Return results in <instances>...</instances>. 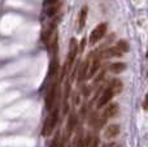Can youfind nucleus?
<instances>
[{
	"label": "nucleus",
	"instance_id": "f257e3e1",
	"mask_svg": "<svg viewBox=\"0 0 148 147\" xmlns=\"http://www.w3.org/2000/svg\"><path fill=\"white\" fill-rule=\"evenodd\" d=\"M57 121H59V108L56 107V108H53L51 112H49L48 117L46 119L43 130H42V134H43L44 137L51 134V133L55 130V128H56Z\"/></svg>",
	"mask_w": 148,
	"mask_h": 147
},
{
	"label": "nucleus",
	"instance_id": "f03ea898",
	"mask_svg": "<svg viewBox=\"0 0 148 147\" xmlns=\"http://www.w3.org/2000/svg\"><path fill=\"white\" fill-rule=\"evenodd\" d=\"M79 49V46L77 44V41L75 39H72L70 41V46H69V52H68V56H66V61H65V65H64V69H62V77L64 74L70 69V67L73 65L74 60H75V56H77V52ZM61 77V78H62Z\"/></svg>",
	"mask_w": 148,
	"mask_h": 147
},
{
	"label": "nucleus",
	"instance_id": "7ed1b4c3",
	"mask_svg": "<svg viewBox=\"0 0 148 147\" xmlns=\"http://www.w3.org/2000/svg\"><path fill=\"white\" fill-rule=\"evenodd\" d=\"M107 29H108V25L105 22L99 23V25L90 33V38H88L90 44H91V46H95L99 41H101V39L105 36V34H107Z\"/></svg>",
	"mask_w": 148,
	"mask_h": 147
},
{
	"label": "nucleus",
	"instance_id": "20e7f679",
	"mask_svg": "<svg viewBox=\"0 0 148 147\" xmlns=\"http://www.w3.org/2000/svg\"><path fill=\"white\" fill-rule=\"evenodd\" d=\"M114 95H116L114 91H113L109 86H107V87H105V90L101 93V95L99 96V99H97L96 108L100 109V108H103L104 106H107V104L113 99V96H114Z\"/></svg>",
	"mask_w": 148,
	"mask_h": 147
},
{
	"label": "nucleus",
	"instance_id": "39448f33",
	"mask_svg": "<svg viewBox=\"0 0 148 147\" xmlns=\"http://www.w3.org/2000/svg\"><path fill=\"white\" fill-rule=\"evenodd\" d=\"M90 59H91V55H90L88 59H86L83 63L81 64V67L77 69V72H78V74H77V77H78V82L81 83L82 81H84L86 78H88V72H90V65H91V63H90Z\"/></svg>",
	"mask_w": 148,
	"mask_h": 147
},
{
	"label": "nucleus",
	"instance_id": "423d86ee",
	"mask_svg": "<svg viewBox=\"0 0 148 147\" xmlns=\"http://www.w3.org/2000/svg\"><path fill=\"white\" fill-rule=\"evenodd\" d=\"M56 96H57V83H53L46 95V108L48 109L49 112L52 111V107H53V104H55Z\"/></svg>",
	"mask_w": 148,
	"mask_h": 147
},
{
	"label": "nucleus",
	"instance_id": "0eeeda50",
	"mask_svg": "<svg viewBox=\"0 0 148 147\" xmlns=\"http://www.w3.org/2000/svg\"><path fill=\"white\" fill-rule=\"evenodd\" d=\"M91 141H92L91 135H87L86 138H83V135L79 133V134L74 138L72 147H90V145H91Z\"/></svg>",
	"mask_w": 148,
	"mask_h": 147
},
{
	"label": "nucleus",
	"instance_id": "6e6552de",
	"mask_svg": "<svg viewBox=\"0 0 148 147\" xmlns=\"http://www.w3.org/2000/svg\"><path fill=\"white\" fill-rule=\"evenodd\" d=\"M121 55H122V52L114 46V47H109V48L104 49L99 56L100 59H109V57H120Z\"/></svg>",
	"mask_w": 148,
	"mask_h": 147
},
{
	"label": "nucleus",
	"instance_id": "1a4fd4ad",
	"mask_svg": "<svg viewBox=\"0 0 148 147\" xmlns=\"http://www.w3.org/2000/svg\"><path fill=\"white\" fill-rule=\"evenodd\" d=\"M118 134H120V125L118 124H110L109 126L105 129L104 137L107 138V139H113V138H116Z\"/></svg>",
	"mask_w": 148,
	"mask_h": 147
},
{
	"label": "nucleus",
	"instance_id": "9d476101",
	"mask_svg": "<svg viewBox=\"0 0 148 147\" xmlns=\"http://www.w3.org/2000/svg\"><path fill=\"white\" fill-rule=\"evenodd\" d=\"M118 111H120V107H118L117 103H110L109 106L105 108V111L103 112L107 119H110V117H116L118 115Z\"/></svg>",
	"mask_w": 148,
	"mask_h": 147
},
{
	"label": "nucleus",
	"instance_id": "9b49d317",
	"mask_svg": "<svg viewBox=\"0 0 148 147\" xmlns=\"http://www.w3.org/2000/svg\"><path fill=\"white\" fill-rule=\"evenodd\" d=\"M100 56H92V63L90 65V72H88V78H92L97 73L100 68Z\"/></svg>",
	"mask_w": 148,
	"mask_h": 147
},
{
	"label": "nucleus",
	"instance_id": "f8f14e48",
	"mask_svg": "<svg viewBox=\"0 0 148 147\" xmlns=\"http://www.w3.org/2000/svg\"><path fill=\"white\" fill-rule=\"evenodd\" d=\"M77 122H78V117H77V113L73 112L72 115L68 119V124H66V134H72V132L75 129Z\"/></svg>",
	"mask_w": 148,
	"mask_h": 147
},
{
	"label": "nucleus",
	"instance_id": "ddd939ff",
	"mask_svg": "<svg viewBox=\"0 0 148 147\" xmlns=\"http://www.w3.org/2000/svg\"><path fill=\"white\" fill-rule=\"evenodd\" d=\"M125 69H126V64H123V63H113L112 65H109V70L112 73H114V74H120Z\"/></svg>",
	"mask_w": 148,
	"mask_h": 147
},
{
	"label": "nucleus",
	"instance_id": "4468645a",
	"mask_svg": "<svg viewBox=\"0 0 148 147\" xmlns=\"http://www.w3.org/2000/svg\"><path fill=\"white\" fill-rule=\"evenodd\" d=\"M108 86H109V87L112 89L113 91H114L116 95H117V94H120L121 91H122V87H123V86H122V82H121L120 80H117V78H114V80L110 81Z\"/></svg>",
	"mask_w": 148,
	"mask_h": 147
},
{
	"label": "nucleus",
	"instance_id": "2eb2a0df",
	"mask_svg": "<svg viewBox=\"0 0 148 147\" xmlns=\"http://www.w3.org/2000/svg\"><path fill=\"white\" fill-rule=\"evenodd\" d=\"M87 12H88V8H87V5H84L81 9V12H79V29H83L84 25H86Z\"/></svg>",
	"mask_w": 148,
	"mask_h": 147
},
{
	"label": "nucleus",
	"instance_id": "dca6fc26",
	"mask_svg": "<svg viewBox=\"0 0 148 147\" xmlns=\"http://www.w3.org/2000/svg\"><path fill=\"white\" fill-rule=\"evenodd\" d=\"M116 47H117L118 49H120L121 52H127L129 49H130V46H129V42L125 41V39H121V41L117 42V44H116Z\"/></svg>",
	"mask_w": 148,
	"mask_h": 147
},
{
	"label": "nucleus",
	"instance_id": "f3484780",
	"mask_svg": "<svg viewBox=\"0 0 148 147\" xmlns=\"http://www.w3.org/2000/svg\"><path fill=\"white\" fill-rule=\"evenodd\" d=\"M60 8V4L59 3H55V4H51L49 5V8L47 9V14L49 16V17H52V16H55L57 13V10H59Z\"/></svg>",
	"mask_w": 148,
	"mask_h": 147
},
{
	"label": "nucleus",
	"instance_id": "a211bd4d",
	"mask_svg": "<svg viewBox=\"0 0 148 147\" xmlns=\"http://www.w3.org/2000/svg\"><path fill=\"white\" fill-rule=\"evenodd\" d=\"M49 147H61V137H60V134H56L55 135V138L52 139L51 145Z\"/></svg>",
	"mask_w": 148,
	"mask_h": 147
},
{
	"label": "nucleus",
	"instance_id": "6ab92c4d",
	"mask_svg": "<svg viewBox=\"0 0 148 147\" xmlns=\"http://www.w3.org/2000/svg\"><path fill=\"white\" fill-rule=\"evenodd\" d=\"M99 142H100V139H99V137H92V141H91V145H90V147H99Z\"/></svg>",
	"mask_w": 148,
	"mask_h": 147
},
{
	"label": "nucleus",
	"instance_id": "aec40b11",
	"mask_svg": "<svg viewBox=\"0 0 148 147\" xmlns=\"http://www.w3.org/2000/svg\"><path fill=\"white\" fill-rule=\"evenodd\" d=\"M143 109H144V111H148V94L146 95V98H144V102H143Z\"/></svg>",
	"mask_w": 148,
	"mask_h": 147
},
{
	"label": "nucleus",
	"instance_id": "412c9836",
	"mask_svg": "<svg viewBox=\"0 0 148 147\" xmlns=\"http://www.w3.org/2000/svg\"><path fill=\"white\" fill-rule=\"evenodd\" d=\"M84 44H86V39H82V42L79 43V51H83L84 49Z\"/></svg>",
	"mask_w": 148,
	"mask_h": 147
},
{
	"label": "nucleus",
	"instance_id": "4be33fe9",
	"mask_svg": "<svg viewBox=\"0 0 148 147\" xmlns=\"http://www.w3.org/2000/svg\"><path fill=\"white\" fill-rule=\"evenodd\" d=\"M55 3H57V0H48V4H55Z\"/></svg>",
	"mask_w": 148,
	"mask_h": 147
},
{
	"label": "nucleus",
	"instance_id": "5701e85b",
	"mask_svg": "<svg viewBox=\"0 0 148 147\" xmlns=\"http://www.w3.org/2000/svg\"><path fill=\"white\" fill-rule=\"evenodd\" d=\"M146 56H147V57H148V51H147V55H146Z\"/></svg>",
	"mask_w": 148,
	"mask_h": 147
}]
</instances>
